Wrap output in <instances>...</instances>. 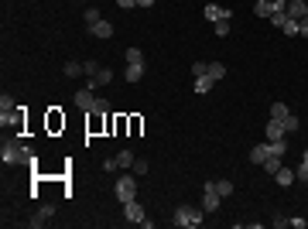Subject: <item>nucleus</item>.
I'll list each match as a JSON object with an SVG mask.
<instances>
[{
    "mask_svg": "<svg viewBox=\"0 0 308 229\" xmlns=\"http://www.w3.org/2000/svg\"><path fill=\"white\" fill-rule=\"evenodd\" d=\"M123 219L127 223H137V226H151V219L144 216V209L137 202H123Z\"/></svg>",
    "mask_w": 308,
    "mask_h": 229,
    "instance_id": "5",
    "label": "nucleus"
},
{
    "mask_svg": "<svg viewBox=\"0 0 308 229\" xmlns=\"http://www.w3.org/2000/svg\"><path fill=\"white\" fill-rule=\"evenodd\" d=\"M206 21H230V10L226 7H219V3H206Z\"/></svg>",
    "mask_w": 308,
    "mask_h": 229,
    "instance_id": "8",
    "label": "nucleus"
},
{
    "mask_svg": "<svg viewBox=\"0 0 308 229\" xmlns=\"http://www.w3.org/2000/svg\"><path fill=\"white\" fill-rule=\"evenodd\" d=\"M99 21H103V17H99V10H96V7H89V10H86V24L92 28V24H99Z\"/></svg>",
    "mask_w": 308,
    "mask_h": 229,
    "instance_id": "27",
    "label": "nucleus"
},
{
    "mask_svg": "<svg viewBox=\"0 0 308 229\" xmlns=\"http://www.w3.org/2000/svg\"><path fill=\"white\" fill-rule=\"evenodd\" d=\"M267 157H271V154H267V144H253V151H250V161H253V164H264Z\"/></svg>",
    "mask_w": 308,
    "mask_h": 229,
    "instance_id": "13",
    "label": "nucleus"
},
{
    "mask_svg": "<svg viewBox=\"0 0 308 229\" xmlns=\"http://www.w3.org/2000/svg\"><path fill=\"white\" fill-rule=\"evenodd\" d=\"M298 24H302V21H295V17H284V21H281V31H284L288 38H295V34H298Z\"/></svg>",
    "mask_w": 308,
    "mask_h": 229,
    "instance_id": "18",
    "label": "nucleus"
},
{
    "mask_svg": "<svg viewBox=\"0 0 308 229\" xmlns=\"http://www.w3.org/2000/svg\"><path fill=\"white\" fill-rule=\"evenodd\" d=\"M264 171H267V174H277V171H281V157H267V161H264Z\"/></svg>",
    "mask_w": 308,
    "mask_h": 229,
    "instance_id": "25",
    "label": "nucleus"
},
{
    "mask_svg": "<svg viewBox=\"0 0 308 229\" xmlns=\"http://www.w3.org/2000/svg\"><path fill=\"white\" fill-rule=\"evenodd\" d=\"M82 72H86V65H79V62H65V76H69V79L82 76Z\"/></svg>",
    "mask_w": 308,
    "mask_h": 229,
    "instance_id": "24",
    "label": "nucleus"
},
{
    "mask_svg": "<svg viewBox=\"0 0 308 229\" xmlns=\"http://www.w3.org/2000/svg\"><path fill=\"white\" fill-rule=\"evenodd\" d=\"M213 31H216L219 38H226V34H230V21H216V24H213Z\"/></svg>",
    "mask_w": 308,
    "mask_h": 229,
    "instance_id": "28",
    "label": "nucleus"
},
{
    "mask_svg": "<svg viewBox=\"0 0 308 229\" xmlns=\"http://www.w3.org/2000/svg\"><path fill=\"white\" fill-rule=\"evenodd\" d=\"M175 226H182V229H195V226H202V209H192V205H178V209H175Z\"/></svg>",
    "mask_w": 308,
    "mask_h": 229,
    "instance_id": "2",
    "label": "nucleus"
},
{
    "mask_svg": "<svg viewBox=\"0 0 308 229\" xmlns=\"http://www.w3.org/2000/svg\"><path fill=\"white\" fill-rule=\"evenodd\" d=\"M106 82H113V72H110V69H99V72L92 76V82H89V86H106Z\"/></svg>",
    "mask_w": 308,
    "mask_h": 229,
    "instance_id": "19",
    "label": "nucleus"
},
{
    "mask_svg": "<svg viewBox=\"0 0 308 229\" xmlns=\"http://www.w3.org/2000/svg\"><path fill=\"white\" fill-rule=\"evenodd\" d=\"M134 161H137V157H134L130 151H120V154H117V168H134Z\"/></svg>",
    "mask_w": 308,
    "mask_h": 229,
    "instance_id": "22",
    "label": "nucleus"
},
{
    "mask_svg": "<svg viewBox=\"0 0 308 229\" xmlns=\"http://www.w3.org/2000/svg\"><path fill=\"white\" fill-rule=\"evenodd\" d=\"M274 181H277V185H281V188H284V185H291V181H295V171H291V168H284V164H281V171H277V174H274Z\"/></svg>",
    "mask_w": 308,
    "mask_h": 229,
    "instance_id": "15",
    "label": "nucleus"
},
{
    "mask_svg": "<svg viewBox=\"0 0 308 229\" xmlns=\"http://www.w3.org/2000/svg\"><path fill=\"white\" fill-rule=\"evenodd\" d=\"M52 212H55V209H52V205H41V209H38V216H34V219H31V226H45V223H48V219H52Z\"/></svg>",
    "mask_w": 308,
    "mask_h": 229,
    "instance_id": "16",
    "label": "nucleus"
},
{
    "mask_svg": "<svg viewBox=\"0 0 308 229\" xmlns=\"http://www.w3.org/2000/svg\"><path fill=\"white\" fill-rule=\"evenodd\" d=\"M99 69H103V65H96V62H92V58H89V62H86V76H89V79L96 76V72H99Z\"/></svg>",
    "mask_w": 308,
    "mask_h": 229,
    "instance_id": "34",
    "label": "nucleus"
},
{
    "mask_svg": "<svg viewBox=\"0 0 308 229\" xmlns=\"http://www.w3.org/2000/svg\"><path fill=\"white\" fill-rule=\"evenodd\" d=\"M14 110H17V103H14V99H10V96L3 92V96H0V123H3V127L10 123V116H14Z\"/></svg>",
    "mask_w": 308,
    "mask_h": 229,
    "instance_id": "6",
    "label": "nucleus"
},
{
    "mask_svg": "<svg viewBox=\"0 0 308 229\" xmlns=\"http://www.w3.org/2000/svg\"><path fill=\"white\" fill-rule=\"evenodd\" d=\"M302 161H308V151H305V157H302Z\"/></svg>",
    "mask_w": 308,
    "mask_h": 229,
    "instance_id": "38",
    "label": "nucleus"
},
{
    "mask_svg": "<svg viewBox=\"0 0 308 229\" xmlns=\"http://www.w3.org/2000/svg\"><path fill=\"white\" fill-rule=\"evenodd\" d=\"M0 157H3V164H31V161H34L31 147H24V141H21V137H10V141H3V147H0Z\"/></svg>",
    "mask_w": 308,
    "mask_h": 229,
    "instance_id": "1",
    "label": "nucleus"
},
{
    "mask_svg": "<svg viewBox=\"0 0 308 229\" xmlns=\"http://www.w3.org/2000/svg\"><path fill=\"white\" fill-rule=\"evenodd\" d=\"M295 178H302V181H308V161H302V164H298V171H295Z\"/></svg>",
    "mask_w": 308,
    "mask_h": 229,
    "instance_id": "33",
    "label": "nucleus"
},
{
    "mask_svg": "<svg viewBox=\"0 0 308 229\" xmlns=\"http://www.w3.org/2000/svg\"><path fill=\"white\" fill-rule=\"evenodd\" d=\"M284 151H288V141H267V154L271 157H284Z\"/></svg>",
    "mask_w": 308,
    "mask_h": 229,
    "instance_id": "12",
    "label": "nucleus"
},
{
    "mask_svg": "<svg viewBox=\"0 0 308 229\" xmlns=\"http://www.w3.org/2000/svg\"><path fill=\"white\" fill-rule=\"evenodd\" d=\"M92 103H96V96H92L89 89H79L76 92V106L79 110H92Z\"/></svg>",
    "mask_w": 308,
    "mask_h": 229,
    "instance_id": "9",
    "label": "nucleus"
},
{
    "mask_svg": "<svg viewBox=\"0 0 308 229\" xmlns=\"http://www.w3.org/2000/svg\"><path fill=\"white\" fill-rule=\"evenodd\" d=\"M127 65H144V52L141 48H127Z\"/></svg>",
    "mask_w": 308,
    "mask_h": 229,
    "instance_id": "20",
    "label": "nucleus"
},
{
    "mask_svg": "<svg viewBox=\"0 0 308 229\" xmlns=\"http://www.w3.org/2000/svg\"><path fill=\"white\" fill-rule=\"evenodd\" d=\"M209 76H213L216 82H219V79L226 76V65H219V62H209Z\"/></svg>",
    "mask_w": 308,
    "mask_h": 229,
    "instance_id": "26",
    "label": "nucleus"
},
{
    "mask_svg": "<svg viewBox=\"0 0 308 229\" xmlns=\"http://www.w3.org/2000/svg\"><path fill=\"white\" fill-rule=\"evenodd\" d=\"M134 195H137V181H134V174L120 178V181H117V199H120V205H123V202H134Z\"/></svg>",
    "mask_w": 308,
    "mask_h": 229,
    "instance_id": "4",
    "label": "nucleus"
},
{
    "mask_svg": "<svg viewBox=\"0 0 308 229\" xmlns=\"http://www.w3.org/2000/svg\"><path fill=\"white\" fill-rule=\"evenodd\" d=\"M106 110H110V103H106V99H96V103H92V110H89V113H106Z\"/></svg>",
    "mask_w": 308,
    "mask_h": 229,
    "instance_id": "31",
    "label": "nucleus"
},
{
    "mask_svg": "<svg viewBox=\"0 0 308 229\" xmlns=\"http://www.w3.org/2000/svg\"><path fill=\"white\" fill-rule=\"evenodd\" d=\"M219 192H216V181H206L202 185V212H216L219 209Z\"/></svg>",
    "mask_w": 308,
    "mask_h": 229,
    "instance_id": "3",
    "label": "nucleus"
},
{
    "mask_svg": "<svg viewBox=\"0 0 308 229\" xmlns=\"http://www.w3.org/2000/svg\"><path fill=\"white\" fill-rule=\"evenodd\" d=\"M216 192H219V195L226 199V195L233 192V181H226V178H223V181H216Z\"/></svg>",
    "mask_w": 308,
    "mask_h": 229,
    "instance_id": "29",
    "label": "nucleus"
},
{
    "mask_svg": "<svg viewBox=\"0 0 308 229\" xmlns=\"http://www.w3.org/2000/svg\"><path fill=\"white\" fill-rule=\"evenodd\" d=\"M267 141H284V123L281 120H271L267 123Z\"/></svg>",
    "mask_w": 308,
    "mask_h": 229,
    "instance_id": "10",
    "label": "nucleus"
},
{
    "mask_svg": "<svg viewBox=\"0 0 308 229\" xmlns=\"http://www.w3.org/2000/svg\"><path fill=\"white\" fill-rule=\"evenodd\" d=\"M123 79H127V82H141V79H144V65H127Z\"/></svg>",
    "mask_w": 308,
    "mask_h": 229,
    "instance_id": "17",
    "label": "nucleus"
},
{
    "mask_svg": "<svg viewBox=\"0 0 308 229\" xmlns=\"http://www.w3.org/2000/svg\"><path fill=\"white\" fill-rule=\"evenodd\" d=\"M141 7H154V0H141Z\"/></svg>",
    "mask_w": 308,
    "mask_h": 229,
    "instance_id": "37",
    "label": "nucleus"
},
{
    "mask_svg": "<svg viewBox=\"0 0 308 229\" xmlns=\"http://www.w3.org/2000/svg\"><path fill=\"white\" fill-rule=\"evenodd\" d=\"M288 17L305 21V17H308V0H288Z\"/></svg>",
    "mask_w": 308,
    "mask_h": 229,
    "instance_id": "7",
    "label": "nucleus"
},
{
    "mask_svg": "<svg viewBox=\"0 0 308 229\" xmlns=\"http://www.w3.org/2000/svg\"><path fill=\"white\" fill-rule=\"evenodd\" d=\"M298 34H302V38H308V17L302 21V24H298Z\"/></svg>",
    "mask_w": 308,
    "mask_h": 229,
    "instance_id": "36",
    "label": "nucleus"
},
{
    "mask_svg": "<svg viewBox=\"0 0 308 229\" xmlns=\"http://www.w3.org/2000/svg\"><path fill=\"white\" fill-rule=\"evenodd\" d=\"M192 76H209V62H195L192 65Z\"/></svg>",
    "mask_w": 308,
    "mask_h": 229,
    "instance_id": "30",
    "label": "nucleus"
},
{
    "mask_svg": "<svg viewBox=\"0 0 308 229\" xmlns=\"http://www.w3.org/2000/svg\"><path fill=\"white\" fill-rule=\"evenodd\" d=\"M141 174H148V161H134V178H141Z\"/></svg>",
    "mask_w": 308,
    "mask_h": 229,
    "instance_id": "32",
    "label": "nucleus"
},
{
    "mask_svg": "<svg viewBox=\"0 0 308 229\" xmlns=\"http://www.w3.org/2000/svg\"><path fill=\"white\" fill-rule=\"evenodd\" d=\"M117 7H141V0H117Z\"/></svg>",
    "mask_w": 308,
    "mask_h": 229,
    "instance_id": "35",
    "label": "nucleus"
},
{
    "mask_svg": "<svg viewBox=\"0 0 308 229\" xmlns=\"http://www.w3.org/2000/svg\"><path fill=\"white\" fill-rule=\"evenodd\" d=\"M89 31H92L96 38H110V34H113V24H110V21H99V24H92Z\"/></svg>",
    "mask_w": 308,
    "mask_h": 229,
    "instance_id": "14",
    "label": "nucleus"
},
{
    "mask_svg": "<svg viewBox=\"0 0 308 229\" xmlns=\"http://www.w3.org/2000/svg\"><path fill=\"white\" fill-rule=\"evenodd\" d=\"M213 86H216V79L213 76H195V92H199V96H206Z\"/></svg>",
    "mask_w": 308,
    "mask_h": 229,
    "instance_id": "11",
    "label": "nucleus"
},
{
    "mask_svg": "<svg viewBox=\"0 0 308 229\" xmlns=\"http://www.w3.org/2000/svg\"><path fill=\"white\" fill-rule=\"evenodd\" d=\"M288 113H291V110H288L284 103H274V106H271V120H284Z\"/></svg>",
    "mask_w": 308,
    "mask_h": 229,
    "instance_id": "23",
    "label": "nucleus"
},
{
    "mask_svg": "<svg viewBox=\"0 0 308 229\" xmlns=\"http://www.w3.org/2000/svg\"><path fill=\"white\" fill-rule=\"evenodd\" d=\"M281 123H284V134H295V130H298V127H302V120H298V116H295V113H288V116H284V120H281Z\"/></svg>",
    "mask_w": 308,
    "mask_h": 229,
    "instance_id": "21",
    "label": "nucleus"
}]
</instances>
